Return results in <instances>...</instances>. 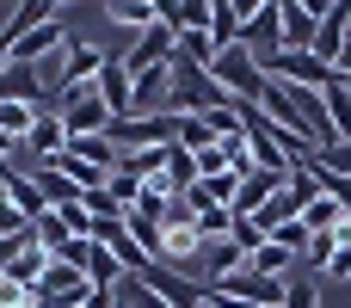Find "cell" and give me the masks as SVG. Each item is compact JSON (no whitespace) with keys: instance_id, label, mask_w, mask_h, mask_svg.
<instances>
[{"instance_id":"18","label":"cell","mask_w":351,"mask_h":308,"mask_svg":"<svg viewBox=\"0 0 351 308\" xmlns=\"http://www.w3.org/2000/svg\"><path fill=\"white\" fill-rule=\"evenodd\" d=\"M191 185H197V154L173 142V148H167V191H173V198H185Z\"/></svg>"},{"instance_id":"38","label":"cell","mask_w":351,"mask_h":308,"mask_svg":"<svg viewBox=\"0 0 351 308\" xmlns=\"http://www.w3.org/2000/svg\"><path fill=\"white\" fill-rule=\"evenodd\" d=\"M216 173H234V167H228V148H222V142H210V148L197 154V179H216Z\"/></svg>"},{"instance_id":"10","label":"cell","mask_w":351,"mask_h":308,"mask_svg":"<svg viewBox=\"0 0 351 308\" xmlns=\"http://www.w3.org/2000/svg\"><path fill=\"white\" fill-rule=\"evenodd\" d=\"M284 185H290L284 173H265V167H247V173H241V191H234V216H259V210H265V204H271V198H278Z\"/></svg>"},{"instance_id":"20","label":"cell","mask_w":351,"mask_h":308,"mask_svg":"<svg viewBox=\"0 0 351 308\" xmlns=\"http://www.w3.org/2000/svg\"><path fill=\"white\" fill-rule=\"evenodd\" d=\"M247 265H253V272H265V278H278V284H290L284 272L296 265V253H290V247H278V241H265V247H253V253H247Z\"/></svg>"},{"instance_id":"24","label":"cell","mask_w":351,"mask_h":308,"mask_svg":"<svg viewBox=\"0 0 351 308\" xmlns=\"http://www.w3.org/2000/svg\"><path fill=\"white\" fill-rule=\"evenodd\" d=\"M31 123H37V105H19V99H0V136L25 142V136H31Z\"/></svg>"},{"instance_id":"14","label":"cell","mask_w":351,"mask_h":308,"mask_svg":"<svg viewBox=\"0 0 351 308\" xmlns=\"http://www.w3.org/2000/svg\"><path fill=\"white\" fill-rule=\"evenodd\" d=\"M31 179H37V191H43V204L49 210H68V204H80V185L56 167V161H43V167H31Z\"/></svg>"},{"instance_id":"11","label":"cell","mask_w":351,"mask_h":308,"mask_svg":"<svg viewBox=\"0 0 351 308\" xmlns=\"http://www.w3.org/2000/svg\"><path fill=\"white\" fill-rule=\"evenodd\" d=\"M62 43H68V25H37V31H25L19 43H12V62H25V68H37V62H49V56H62Z\"/></svg>"},{"instance_id":"26","label":"cell","mask_w":351,"mask_h":308,"mask_svg":"<svg viewBox=\"0 0 351 308\" xmlns=\"http://www.w3.org/2000/svg\"><path fill=\"white\" fill-rule=\"evenodd\" d=\"M204 265H210V278H228V272L247 265V253H241L234 241H210V247H204Z\"/></svg>"},{"instance_id":"33","label":"cell","mask_w":351,"mask_h":308,"mask_svg":"<svg viewBox=\"0 0 351 308\" xmlns=\"http://www.w3.org/2000/svg\"><path fill=\"white\" fill-rule=\"evenodd\" d=\"M80 210H86L93 222H99V216H130V210H123V204H117L105 185H99V191H80Z\"/></svg>"},{"instance_id":"34","label":"cell","mask_w":351,"mask_h":308,"mask_svg":"<svg viewBox=\"0 0 351 308\" xmlns=\"http://www.w3.org/2000/svg\"><path fill=\"white\" fill-rule=\"evenodd\" d=\"M228 241H234V247H241V253H253V247H265V241H271V235H265V228H259V222H253V216H234V228H228Z\"/></svg>"},{"instance_id":"9","label":"cell","mask_w":351,"mask_h":308,"mask_svg":"<svg viewBox=\"0 0 351 308\" xmlns=\"http://www.w3.org/2000/svg\"><path fill=\"white\" fill-rule=\"evenodd\" d=\"M68 148V123L56 117V111H37V123H31V136L19 142V154H31V167H43V161H56Z\"/></svg>"},{"instance_id":"7","label":"cell","mask_w":351,"mask_h":308,"mask_svg":"<svg viewBox=\"0 0 351 308\" xmlns=\"http://www.w3.org/2000/svg\"><path fill=\"white\" fill-rule=\"evenodd\" d=\"M241 43H247V49H253V62L265 68V62H271V56L284 49V6L271 0L265 12H253V19L241 25Z\"/></svg>"},{"instance_id":"40","label":"cell","mask_w":351,"mask_h":308,"mask_svg":"<svg viewBox=\"0 0 351 308\" xmlns=\"http://www.w3.org/2000/svg\"><path fill=\"white\" fill-rule=\"evenodd\" d=\"M265 6H271V0H228V12H234V19H241V25H247V19H253V12H265Z\"/></svg>"},{"instance_id":"25","label":"cell","mask_w":351,"mask_h":308,"mask_svg":"<svg viewBox=\"0 0 351 308\" xmlns=\"http://www.w3.org/2000/svg\"><path fill=\"white\" fill-rule=\"evenodd\" d=\"M31 235H37L43 247H49V259H56V253H62V247L74 241V228L62 222V210H49V216H37V222H31Z\"/></svg>"},{"instance_id":"42","label":"cell","mask_w":351,"mask_h":308,"mask_svg":"<svg viewBox=\"0 0 351 308\" xmlns=\"http://www.w3.org/2000/svg\"><path fill=\"white\" fill-rule=\"evenodd\" d=\"M296 6H302L308 19H327V12H333V0H296Z\"/></svg>"},{"instance_id":"31","label":"cell","mask_w":351,"mask_h":308,"mask_svg":"<svg viewBox=\"0 0 351 308\" xmlns=\"http://www.w3.org/2000/svg\"><path fill=\"white\" fill-rule=\"evenodd\" d=\"M25 235H31V216L0 191V241H25Z\"/></svg>"},{"instance_id":"16","label":"cell","mask_w":351,"mask_h":308,"mask_svg":"<svg viewBox=\"0 0 351 308\" xmlns=\"http://www.w3.org/2000/svg\"><path fill=\"white\" fill-rule=\"evenodd\" d=\"M148 284H154V290H160V296H167L173 308H204V290H197L191 278L167 272V265H154V272H148Z\"/></svg>"},{"instance_id":"35","label":"cell","mask_w":351,"mask_h":308,"mask_svg":"<svg viewBox=\"0 0 351 308\" xmlns=\"http://www.w3.org/2000/svg\"><path fill=\"white\" fill-rule=\"evenodd\" d=\"M210 19H216L210 0H179V31H210Z\"/></svg>"},{"instance_id":"4","label":"cell","mask_w":351,"mask_h":308,"mask_svg":"<svg viewBox=\"0 0 351 308\" xmlns=\"http://www.w3.org/2000/svg\"><path fill=\"white\" fill-rule=\"evenodd\" d=\"M210 296H222V303H265V308H284V284H278V278H265V272H253V265H241V272L216 278V284H210Z\"/></svg>"},{"instance_id":"36","label":"cell","mask_w":351,"mask_h":308,"mask_svg":"<svg viewBox=\"0 0 351 308\" xmlns=\"http://www.w3.org/2000/svg\"><path fill=\"white\" fill-rule=\"evenodd\" d=\"M271 241H278V247H290V253H296V259H302V253H308V241H315V235H308V222H302V216H296V222H284V228H278V235H271Z\"/></svg>"},{"instance_id":"12","label":"cell","mask_w":351,"mask_h":308,"mask_svg":"<svg viewBox=\"0 0 351 308\" xmlns=\"http://www.w3.org/2000/svg\"><path fill=\"white\" fill-rule=\"evenodd\" d=\"M93 86H99V99L111 105V117H130V99H136V74L123 68V56H111V62L99 68V80H93Z\"/></svg>"},{"instance_id":"37","label":"cell","mask_w":351,"mask_h":308,"mask_svg":"<svg viewBox=\"0 0 351 308\" xmlns=\"http://www.w3.org/2000/svg\"><path fill=\"white\" fill-rule=\"evenodd\" d=\"M284 308H321V290H315L308 278H290V284H284Z\"/></svg>"},{"instance_id":"22","label":"cell","mask_w":351,"mask_h":308,"mask_svg":"<svg viewBox=\"0 0 351 308\" xmlns=\"http://www.w3.org/2000/svg\"><path fill=\"white\" fill-rule=\"evenodd\" d=\"M302 222H308V235H333V228L346 222V210L321 191V198H308V204H302Z\"/></svg>"},{"instance_id":"28","label":"cell","mask_w":351,"mask_h":308,"mask_svg":"<svg viewBox=\"0 0 351 308\" xmlns=\"http://www.w3.org/2000/svg\"><path fill=\"white\" fill-rule=\"evenodd\" d=\"M228 228H234V210H228V204L197 210V235H204V247H210V241H228Z\"/></svg>"},{"instance_id":"30","label":"cell","mask_w":351,"mask_h":308,"mask_svg":"<svg viewBox=\"0 0 351 308\" xmlns=\"http://www.w3.org/2000/svg\"><path fill=\"white\" fill-rule=\"evenodd\" d=\"M105 191H111V198H117L123 210H136V198H142L148 185H142L136 173H123V167H111V179H105Z\"/></svg>"},{"instance_id":"2","label":"cell","mask_w":351,"mask_h":308,"mask_svg":"<svg viewBox=\"0 0 351 308\" xmlns=\"http://www.w3.org/2000/svg\"><path fill=\"white\" fill-rule=\"evenodd\" d=\"M179 111H154V117H111V142H117V154H136V148H173L179 142Z\"/></svg>"},{"instance_id":"19","label":"cell","mask_w":351,"mask_h":308,"mask_svg":"<svg viewBox=\"0 0 351 308\" xmlns=\"http://www.w3.org/2000/svg\"><path fill=\"white\" fill-rule=\"evenodd\" d=\"M296 216H302V198H296V191L284 185V191H278V198H271V204H265V210H259L253 222H259L265 235H278V228H284V222H296Z\"/></svg>"},{"instance_id":"41","label":"cell","mask_w":351,"mask_h":308,"mask_svg":"<svg viewBox=\"0 0 351 308\" xmlns=\"http://www.w3.org/2000/svg\"><path fill=\"white\" fill-rule=\"evenodd\" d=\"M333 80H346V86H351V43L339 49V62H333Z\"/></svg>"},{"instance_id":"8","label":"cell","mask_w":351,"mask_h":308,"mask_svg":"<svg viewBox=\"0 0 351 308\" xmlns=\"http://www.w3.org/2000/svg\"><path fill=\"white\" fill-rule=\"evenodd\" d=\"M154 111H173V62H167V68H148V74H136L130 117H154Z\"/></svg>"},{"instance_id":"15","label":"cell","mask_w":351,"mask_h":308,"mask_svg":"<svg viewBox=\"0 0 351 308\" xmlns=\"http://www.w3.org/2000/svg\"><path fill=\"white\" fill-rule=\"evenodd\" d=\"M56 12H62L56 0H19V6H12V19L0 25V37H6V43H19L25 31H37V25H49Z\"/></svg>"},{"instance_id":"29","label":"cell","mask_w":351,"mask_h":308,"mask_svg":"<svg viewBox=\"0 0 351 308\" xmlns=\"http://www.w3.org/2000/svg\"><path fill=\"white\" fill-rule=\"evenodd\" d=\"M179 56L197 62V68H210V62H216V37H210V31H179Z\"/></svg>"},{"instance_id":"3","label":"cell","mask_w":351,"mask_h":308,"mask_svg":"<svg viewBox=\"0 0 351 308\" xmlns=\"http://www.w3.org/2000/svg\"><path fill=\"white\" fill-rule=\"evenodd\" d=\"M56 117L68 123V142H74V136H105V130H111V105L99 99L93 80H86V86H68V93L56 99Z\"/></svg>"},{"instance_id":"23","label":"cell","mask_w":351,"mask_h":308,"mask_svg":"<svg viewBox=\"0 0 351 308\" xmlns=\"http://www.w3.org/2000/svg\"><path fill=\"white\" fill-rule=\"evenodd\" d=\"M105 6H111V19H117L123 31H148V25H160L154 0H105Z\"/></svg>"},{"instance_id":"17","label":"cell","mask_w":351,"mask_h":308,"mask_svg":"<svg viewBox=\"0 0 351 308\" xmlns=\"http://www.w3.org/2000/svg\"><path fill=\"white\" fill-rule=\"evenodd\" d=\"M123 278H130V272H123V265H117V253H111V247H99V241H93V253H86V284H93V290H117V284H123Z\"/></svg>"},{"instance_id":"1","label":"cell","mask_w":351,"mask_h":308,"mask_svg":"<svg viewBox=\"0 0 351 308\" xmlns=\"http://www.w3.org/2000/svg\"><path fill=\"white\" fill-rule=\"evenodd\" d=\"M210 80L228 93V105H259V93H265V68L253 62V49H247V43H228V49H216V62H210Z\"/></svg>"},{"instance_id":"39","label":"cell","mask_w":351,"mask_h":308,"mask_svg":"<svg viewBox=\"0 0 351 308\" xmlns=\"http://www.w3.org/2000/svg\"><path fill=\"white\" fill-rule=\"evenodd\" d=\"M315 161H321L327 173H339V179H351V142H333V148H321Z\"/></svg>"},{"instance_id":"13","label":"cell","mask_w":351,"mask_h":308,"mask_svg":"<svg viewBox=\"0 0 351 308\" xmlns=\"http://www.w3.org/2000/svg\"><path fill=\"white\" fill-rule=\"evenodd\" d=\"M80 290H86V272L68 265V259H49L43 278H37V308H43V303H62V296H80Z\"/></svg>"},{"instance_id":"6","label":"cell","mask_w":351,"mask_h":308,"mask_svg":"<svg viewBox=\"0 0 351 308\" xmlns=\"http://www.w3.org/2000/svg\"><path fill=\"white\" fill-rule=\"evenodd\" d=\"M173 49H179V31H173V25H148V31H136V43H130L123 68H130V74L167 68V62H173Z\"/></svg>"},{"instance_id":"27","label":"cell","mask_w":351,"mask_h":308,"mask_svg":"<svg viewBox=\"0 0 351 308\" xmlns=\"http://www.w3.org/2000/svg\"><path fill=\"white\" fill-rule=\"evenodd\" d=\"M117 303H130V308H173L148 278H123V284H117Z\"/></svg>"},{"instance_id":"44","label":"cell","mask_w":351,"mask_h":308,"mask_svg":"<svg viewBox=\"0 0 351 308\" xmlns=\"http://www.w3.org/2000/svg\"><path fill=\"white\" fill-rule=\"evenodd\" d=\"M56 6H74V0H56Z\"/></svg>"},{"instance_id":"45","label":"cell","mask_w":351,"mask_h":308,"mask_svg":"<svg viewBox=\"0 0 351 308\" xmlns=\"http://www.w3.org/2000/svg\"><path fill=\"white\" fill-rule=\"evenodd\" d=\"M117 308H130V303H117Z\"/></svg>"},{"instance_id":"43","label":"cell","mask_w":351,"mask_h":308,"mask_svg":"<svg viewBox=\"0 0 351 308\" xmlns=\"http://www.w3.org/2000/svg\"><path fill=\"white\" fill-rule=\"evenodd\" d=\"M19 247H25V241H0V272H6V265L19 259Z\"/></svg>"},{"instance_id":"32","label":"cell","mask_w":351,"mask_h":308,"mask_svg":"<svg viewBox=\"0 0 351 308\" xmlns=\"http://www.w3.org/2000/svg\"><path fill=\"white\" fill-rule=\"evenodd\" d=\"M210 142H216V130H210L204 117H185V123H179V148H191V154H204Z\"/></svg>"},{"instance_id":"21","label":"cell","mask_w":351,"mask_h":308,"mask_svg":"<svg viewBox=\"0 0 351 308\" xmlns=\"http://www.w3.org/2000/svg\"><path fill=\"white\" fill-rule=\"evenodd\" d=\"M315 31H321V19H308V12L290 0V6H284V49H308Z\"/></svg>"},{"instance_id":"5","label":"cell","mask_w":351,"mask_h":308,"mask_svg":"<svg viewBox=\"0 0 351 308\" xmlns=\"http://www.w3.org/2000/svg\"><path fill=\"white\" fill-rule=\"evenodd\" d=\"M265 80H290V86H327L333 80V62H321L315 49H278L265 62Z\"/></svg>"}]
</instances>
